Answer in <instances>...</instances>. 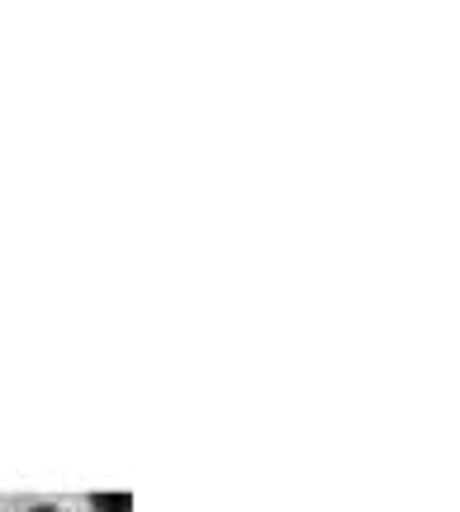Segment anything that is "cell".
<instances>
[{
    "label": "cell",
    "mask_w": 460,
    "mask_h": 512,
    "mask_svg": "<svg viewBox=\"0 0 460 512\" xmlns=\"http://www.w3.org/2000/svg\"><path fill=\"white\" fill-rule=\"evenodd\" d=\"M95 512H133V494H91Z\"/></svg>",
    "instance_id": "1"
},
{
    "label": "cell",
    "mask_w": 460,
    "mask_h": 512,
    "mask_svg": "<svg viewBox=\"0 0 460 512\" xmlns=\"http://www.w3.org/2000/svg\"><path fill=\"white\" fill-rule=\"evenodd\" d=\"M29 512H62V508H57V503H34Z\"/></svg>",
    "instance_id": "2"
}]
</instances>
